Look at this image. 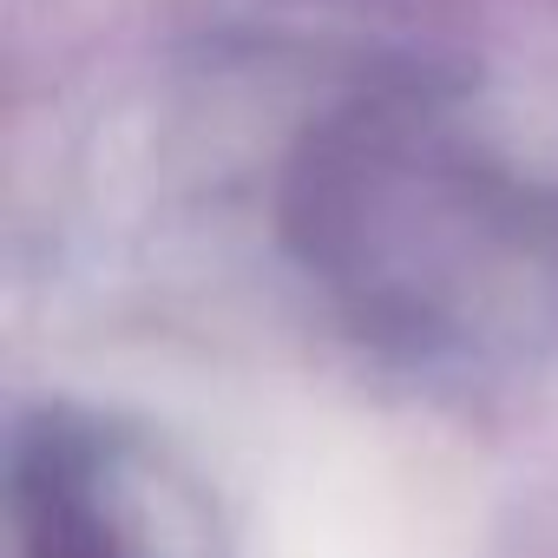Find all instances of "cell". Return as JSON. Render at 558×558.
<instances>
[{
    "label": "cell",
    "mask_w": 558,
    "mask_h": 558,
    "mask_svg": "<svg viewBox=\"0 0 558 558\" xmlns=\"http://www.w3.org/2000/svg\"><path fill=\"white\" fill-rule=\"evenodd\" d=\"M21 545L27 558H125L93 499V453L66 427L34 434L21 453Z\"/></svg>",
    "instance_id": "cell-2"
},
{
    "label": "cell",
    "mask_w": 558,
    "mask_h": 558,
    "mask_svg": "<svg viewBox=\"0 0 558 558\" xmlns=\"http://www.w3.org/2000/svg\"><path fill=\"white\" fill-rule=\"evenodd\" d=\"M290 243L375 323L427 336L460 283L525 243V191L473 145L453 99L408 80L316 125L283 197Z\"/></svg>",
    "instance_id": "cell-1"
}]
</instances>
